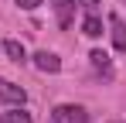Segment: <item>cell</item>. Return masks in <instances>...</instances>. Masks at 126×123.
<instances>
[{
	"instance_id": "6da1fadb",
	"label": "cell",
	"mask_w": 126,
	"mask_h": 123,
	"mask_svg": "<svg viewBox=\"0 0 126 123\" xmlns=\"http://www.w3.org/2000/svg\"><path fill=\"white\" fill-rule=\"evenodd\" d=\"M51 123H89V113L75 102H62L51 109Z\"/></svg>"
},
{
	"instance_id": "7a4b0ae2",
	"label": "cell",
	"mask_w": 126,
	"mask_h": 123,
	"mask_svg": "<svg viewBox=\"0 0 126 123\" xmlns=\"http://www.w3.org/2000/svg\"><path fill=\"white\" fill-rule=\"evenodd\" d=\"M55 3V17H58V27L68 31L72 20H75V0H51Z\"/></svg>"
},
{
	"instance_id": "3957f363",
	"label": "cell",
	"mask_w": 126,
	"mask_h": 123,
	"mask_svg": "<svg viewBox=\"0 0 126 123\" xmlns=\"http://www.w3.org/2000/svg\"><path fill=\"white\" fill-rule=\"evenodd\" d=\"M0 99L14 102V106H24V102H27V92H24L21 85H14V82H7L3 75H0Z\"/></svg>"
},
{
	"instance_id": "277c9868",
	"label": "cell",
	"mask_w": 126,
	"mask_h": 123,
	"mask_svg": "<svg viewBox=\"0 0 126 123\" xmlns=\"http://www.w3.org/2000/svg\"><path fill=\"white\" fill-rule=\"evenodd\" d=\"M109 27H112V44L116 51H126V24L119 14H109Z\"/></svg>"
},
{
	"instance_id": "5b68a950",
	"label": "cell",
	"mask_w": 126,
	"mask_h": 123,
	"mask_svg": "<svg viewBox=\"0 0 126 123\" xmlns=\"http://www.w3.org/2000/svg\"><path fill=\"white\" fill-rule=\"evenodd\" d=\"M34 65H38L41 72H58V68H62V58H58L55 51H38V55H34Z\"/></svg>"
},
{
	"instance_id": "8992f818",
	"label": "cell",
	"mask_w": 126,
	"mask_h": 123,
	"mask_svg": "<svg viewBox=\"0 0 126 123\" xmlns=\"http://www.w3.org/2000/svg\"><path fill=\"white\" fill-rule=\"evenodd\" d=\"M89 62H92V68H95V72H102L106 79H112V65H109V55H106V51H92Z\"/></svg>"
},
{
	"instance_id": "52a82bcc",
	"label": "cell",
	"mask_w": 126,
	"mask_h": 123,
	"mask_svg": "<svg viewBox=\"0 0 126 123\" xmlns=\"http://www.w3.org/2000/svg\"><path fill=\"white\" fill-rule=\"evenodd\" d=\"M3 51H7V58H14V62H27L24 44H21V41H14V38H7V41H3Z\"/></svg>"
},
{
	"instance_id": "ba28073f",
	"label": "cell",
	"mask_w": 126,
	"mask_h": 123,
	"mask_svg": "<svg viewBox=\"0 0 126 123\" xmlns=\"http://www.w3.org/2000/svg\"><path fill=\"white\" fill-rule=\"evenodd\" d=\"M82 31L89 34V38H99V34H102V20H99V14H85Z\"/></svg>"
},
{
	"instance_id": "9c48e42d",
	"label": "cell",
	"mask_w": 126,
	"mask_h": 123,
	"mask_svg": "<svg viewBox=\"0 0 126 123\" xmlns=\"http://www.w3.org/2000/svg\"><path fill=\"white\" fill-rule=\"evenodd\" d=\"M0 123H31V113H24V106H17V109H10V113H3Z\"/></svg>"
},
{
	"instance_id": "30bf717a",
	"label": "cell",
	"mask_w": 126,
	"mask_h": 123,
	"mask_svg": "<svg viewBox=\"0 0 126 123\" xmlns=\"http://www.w3.org/2000/svg\"><path fill=\"white\" fill-rule=\"evenodd\" d=\"M82 7H85V14H95L99 10V0H82Z\"/></svg>"
},
{
	"instance_id": "8fae6325",
	"label": "cell",
	"mask_w": 126,
	"mask_h": 123,
	"mask_svg": "<svg viewBox=\"0 0 126 123\" xmlns=\"http://www.w3.org/2000/svg\"><path fill=\"white\" fill-rule=\"evenodd\" d=\"M38 3H41V0H17V7H24V10H34Z\"/></svg>"
}]
</instances>
